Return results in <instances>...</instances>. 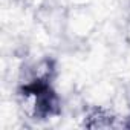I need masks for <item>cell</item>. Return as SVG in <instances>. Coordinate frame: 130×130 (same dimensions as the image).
<instances>
[{"label": "cell", "instance_id": "1", "mask_svg": "<svg viewBox=\"0 0 130 130\" xmlns=\"http://www.w3.org/2000/svg\"><path fill=\"white\" fill-rule=\"evenodd\" d=\"M17 106L23 118L35 122L47 121L61 113V100L52 84H20Z\"/></svg>", "mask_w": 130, "mask_h": 130}, {"label": "cell", "instance_id": "2", "mask_svg": "<svg viewBox=\"0 0 130 130\" xmlns=\"http://www.w3.org/2000/svg\"><path fill=\"white\" fill-rule=\"evenodd\" d=\"M81 127L86 128H119L127 127V121H122V118L112 109L106 106H89L83 110L81 116Z\"/></svg>", "mask_w": 130, "mask_h": 130}, {"label": "cell", "instance_id": "3", "mask_svg": "<svg viewBox=\"0 0 130 130\" xmlns=\"http://www.w3.org/2000/svg\"><path fill=\"white\" fill-rule=\"evenodd\" d=\"M128 128H130V118H128Z\"/></svg>", "mask_w": 130, "mask_h": 130}]
</instances>
